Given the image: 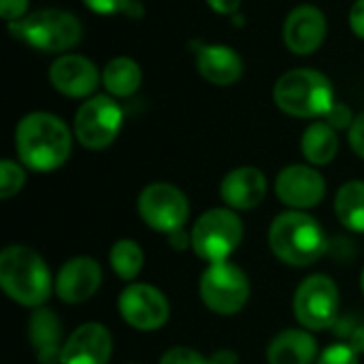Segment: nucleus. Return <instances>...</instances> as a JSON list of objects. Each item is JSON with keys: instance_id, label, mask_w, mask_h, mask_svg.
Segmentation results:
<instances>
[{"instance_id": "72a5a7b5", "label": "nucleus", "mask_w": 364, "mask_h": 364, "mask_svg": "<svg viewBox=\"0 0 364 364\" xmlns=\"http://www.w3.org/2000/svg\"><path fill=\"white\" fill-rule=\"evenodd\" d=\"M209 364H239V354L228 350V348H222V350H215L209 358Z\"/></svg>"}, {"instance_id": "2f4dec72", "label": "nucleus", "mask_w": 364, "mask_h": 364, "mask_svg": "<svg viewBox=\"0 0 364 364\" xmlns=\"http://www.w3.org/2000/svg\"><path fill=\"white\" fill-rule=\"evenodd\" d=\"M350 28L352 32L364 38V0H356L350 9Z\"/></svg>"}, {"instance_id": "6e6552de", "label": "nucleus", "mask_w": 364, "mask_h": 364, "mask_svg": "<svg viewBox=\"0 0 364 364\" xmlns=\"http://www.w3.org/2000/svg\"><path fill=\"white\" fill-rule=\"evenodd\" d=\"M339 288L324 273L309 275L294 292V316L307 331L333 328L339 320Z\"/></svg>"}, {"instance_id": "cd10ccee", "label": "nucleus", "mask_w": 364, "mask_h": 364, "mask_svg": "<svg viewBox=\"0 0 364 364\" xmlns=\"http://www.w3.org/2000/svg\"><path fill=\"white\" fill-rule=\"evenodd\" d=\"M354 113H352V109L348 107V105H343V102H335L333 107H331V111L326 113V124L328 126H333L335 130H343V128H352V124H354Z\"/></svg>"}, {"instance_id": "f8f14e48", "label": "nucleus", "mask_w": 364, "mask_h": 364, "mask_svg": "<svg viewBox=\"0 0 364 364\" xmlns=\"http://www.w3.org/2000/svg\"><path fill=\"white\" fill-rule=\"evenodd\" d=\"M275 194L277 198L294 209L305 211L318 207L326 196V181L322 173L307 164H290L279 171L275 179Z\"/></svg>"}, {"instance_id": "7ed1b4c3", "label": "nucleus", "mask_w": 364, "mask_h": 364, "mask_svg": "<svg viewBox=\"0 0 364 364\" xmlns=\"http://www.w3.org/2000/svg\"><path fill=\"white\" fill-rule=\"evenodd\" d=\"M269 247L284 264L309 267L326 254L328 239L314 215L284 211L269 226Z\"/></svg>"}, {"instance_id": "0eeeda50", "label": "nucleus", "mask_w": 364, "mask_h": 364, "mask_svg": "<svg viewBox=\"0 0 364 364\" xmlns=\"http://www.w3.org/2000/svg\"><path fill=\"white\" fill-rule=\"evenodd\" d=\"M252 286L245 271L228 260L209 264L198 282V294L203 305L218 316L239 314L245 307Z\"/></svg>"}, {"instance_id": "a878e982", "label": "nucleus", "mask_w": 364, "mask_h": 364, "mask_svg": "<svg viewBox=\"0 0 364 364\" xmlns=\"http://www.w3.org/2000/svg\"><path fill=\"white\" fill-rule=\"evenodd\" d=\"M316 364H360V354L350 343L337 341L318 356Z\"/></svg>"}, {"instance_id": "9d476101", "label": "nucleus", "mask_w": 364, "mask_h": 364, "mask_svg": "<svg viewBox=\"0 0 364 364\" xmlns=\"http://www.w3.org/2000/svg\"><path fill=\"white\" fill-rule=\"evenodd\" d=\"M141 220L156 232L171 235L186 226L190 215L188 196L173 183H149L136 200Z\"/></svg>"}, {"instance_id": "423d86ee", "label": "nucleus", "mask_w": 364, "mask_h": 364, "mask_svg": "<svg viewBox=\"0 0 364 364\" xmlns=\"http://www.w3.org/2000/svg\"><path fill=\"white\" fill-rule=\"evenodd\" d=\"M192 250L209 262H226L243 241V222L237 211L228 207H215L205 211L192 226Z\"/></svg>"}, {"instance_id": "39448f33", "label": "nucleus", "mask_w": 364, "mask_h": 364, "mask_svg": "<svg viewBox=\"0 0 364 364\" xmlns=\"http://www.w3.org/2000/svg\"><path fill=\"white\" fill-rule=\"evenodd\" d=\"M11 32L30 47L45 53H60L81 41V21L62 9H43L9 23Z\"/></svg>"}, {"instance_id": "473e14b6", "label": "nucleus", "mask_w": 364, "mask_h": 364, "mask_svg": "<svg viewBox=\"0 0 364 364\" xmlns=\"http://www.w3.org/2000/svg\"><path fill=\"white\" fill-rule=\"evenodd\" d=\"M168 245L177 252H186L188 247H192V232H188L186 228H179L175 232L168 235Z\"/></svg>"}, {"instance_id": "aec40b11", "label": "nucleus", "mask_w": 364, "mask_h": 364, "mask_svg": "<svg viewBox=\"0 0 364 364\" xmlns=\"http://www.w3.org/2000/svg\"><path fill=\"white\" fill-rule=\"evenodd\" d=\"M318 356V341L307 328H286L267 348L269 364H314Z\"/></svg>"}, {"instance_id": "bb28decb", "label": "nucleus", "mask_w": 364, "mask_h": 364, "mask_svg": "<svg viewBox=\"0 0 364 364\" xmlns=\"http://www.w3.org/2000/svg\"><path fill=\"white\" fill-rule=\"evenodd\" d=\"M160 364H209L205 356H200L196 350L192 348H183V346H177V348H171L168 352L162 354Z\"/></svg>"}, {"instance_id": "f3484780", "label": "nucleus", "mask_w": 364, "mask_h": 364, "mask_svg": "<svg viewBox=\"0 0 364 364\" xmlns=\"http://www.w3.org/2000/svg\"><path fill=\"white\" fill-rule=\"evenodd\" d=\"M267 177L256 166H241L230 171L220 183V196L232 211H250L267 196Z\"/></svg>"}, {"instance_id": "c85d7f7f", "label": "nucleus", "mask_w": 364, "mask_h": 364, "mask_svg": "<svg viewBox=\"0 0 364 364\" xmlns=\"http://www.w3.org/2000/svg\"><path fill=\"white\" fill-rule=\"evenodd\" d=\"M81 2L98 15H115V13H126L132 0H81Z\"/></svg>"}, {"instance_id": "1a4fd4ad", "label": "nucleus", "mask_w": 364, "mask_h": 364, "mask_svg": "<svg viewBox=\"0 0 364 364\" xmlns=\"http://www.w3.org/2000/svg\"><path fill=\"white\" fill-rule=\"evenodd\" d=\"M124 124V111L111 94H98L87 98L75 115V136L85 149L109 147Z\"/></svg>"}, {"instance_id": "ddd939ff", "label": "nucleus", "mask_w": 364, "mask_h": 364, "mask_svg": "<svg viewBox=\"0 0 364 364\" xmlns=\"http://www.w3.org/2000/svg\"><path fill=\"white\" fill-rule=\"evenodd\" d=\"M102 284V269L90 256H75L55 275V296L62 303L79 305L90 301Z\"/></svg>"}, {"instance_id": "5701e85b", "label": "nucleus", "mask_w": 364, "mask_h": 364, "mask_svg": "<svg viewBox=\"0 0 364 364\" xmlns=\"http://www.w3.org/2000/svg\"><path fill=\"white\" fill-rule=\"evenodd\" d=\"M337 220L352 232H364V181H348L335 196Z\"/></svg>"}, {"instance_id": "393cba45", "label": "nucleus", "mask_w": 364, "mask_h": 364, "mask_svg": "<svg viewBox=\"0 0 364 364\" xmlns=\"http://www.w3.org/2000/svg\"><path fill=\"white\" fill-rule=\"evenodd\" d=\"M26 183V171L21 164L4 158L0 160V198H13Z\"/></svg>"}, {"instance_id": "2eb2a0df", "label": "nucleus", "mask_w": 364, "mask_h": 364, "mask_svg": "<svg viewBox=\"0 0 364 364\" xmlns=\"http://www.w3.org/2000/svg\"><path fill=\"white\" fill-rule=\"evenodd\" d=\"M49 83L68 98H87L100 83L96 64L79 53L60 55L49 68Z\"/></svg>"}, {"instance_id": "dca6fc26", "label": "nucleus", "mask_w": 364, "mask_h": 364, "mask_svg": "<svg viewBox=\"0 0 364 364\" xmlns=\"http://www.w3.org/2000/svg\"><path fill=\"white\" fill-rule=\"evenodd\" d=\"M113 337L105 324L85 322L77 326L64 343L60 364H109Z\"/></svg>"}, {"instance_id": "f257e3e1", "label": "nucleus", "mask_w": 364, "mask_h": 364, "mask_svg": "<svg viewBox=\"0 0 364 364\" xmlns=\"http://www.w3.org/2000/svg\"><path fill=\"white\" fill-rule=\"evenodd\" d=\"M15 149L26 168L49 173L68 160L73 151V132L58 115L34 111L19 119L15 128Z\"/></svg>"}, {"instance_id": "20e7f679", "label": "nucleus", "mask_w": 364, "mask_h": 364, "mask_svg": "<svg viewBox=\"0 0 364 364\" xmlns=\"http://www.w3.org/2000/svg\"><path fill=\"white\" fill-rule=\"evenodd\" d=\"M275 105L292 117H326L335 105L331 79L316 68H292L273 87Z\"/></svg>"}, {"instance_id": "f704fd0d", "label": "nucleus", "mask_w": 364, "mask_h": 364, "mask_svg": "<svg viewBox=\"0 0 364 364\" xmlns=\"http://www.w3.org/2000/svg\"><path fill=\"white\" fill-rule=\"evenodd\" d=\"M207 4H209L215 13L232 15V13H237V11H239L241 0H207Z\"/></svg>"}, {"instance_id": "c756f323", "label": "nucleus", "mask_w": 364, "mask_h": 364, "mask_svg": "<svg viewBox=\"0 0 364 364\" xmlns=\"http://www.w3.org/2000/svg\"><path fill=\"white\" fill-rule=\"evenodd\" d=\"M28 11V0H0V15L6 23L23 19Z\"/></svg>"}, {"instance_id": "6ab92c4d", "label": "nucleus", "mask_w": 364, "mask_h": 364, "mask_svg": "<svg viewBox=\"0 0 364 364\" xmlns=\"http://www.w3.org/2000/svg\"><path fill=\"white\" fill-rule=\"evenodd\" d=\"M196 68L213 85H232L243 75V58L228 45H203L196 51Z\"/></svg>"}, {"instance_id": "4be33fe9", "label": "nucleus", "mask_w": 364, "mask_h": 364, "mask_svg": "<svg viewBox=\"0 0 364 364\" xmlns=\"http://www.w3.org/2000/svg\"><path fill=\"white\" fill-rule=\"evenodd\" d=\"M141 81H143V73L139 62L126 55L113 58L111 62H107L102 70V85L115 98L132 96L141 87Z\"/></svg>"}, {"instance_id": "4c0bfd02", "label": "nucleus", "mask_w": 364, "mask_h": 364, "mask_svg": "<svg viewBox=\"0 0 364 364\" xmlns=\"http://www.w3.org/2000/svg\"><path fill=\"white\" fill-rule=\"evenodd\" d=\"M360 288H363V294H364V269H363V273H360Z\"/></svg>"}, {"instance_id": "e433bc0d", "label": "nucleus", "mask_w": 364, "mask_h": 364, "mask_svg": "<svg viewBox=\"0 0 364 364\" xmlns=\"http://www.w3.org/2000/svg\"><path fill=\"white\" fill-rule=\"evenodd\" d=\"M126 13H128L130 17H141V15H143V6H141V2H136V0H132V2L128 4V9H126Z\"/></svg>"}, {"instance_id": "b1692460", "label": "nucleus", "mask_w": 364, "mask_h": 364, "mask_svg": "<svg viewBox=\"0 0 364 364\" xmlns=\"http://www.w3.org/2000/svg\"><path fill=\"white\" fill-rule=\"evenodd\" d=\"M109 262L113 273L124 279V282H134L139 277V273L143 271V262H145V254L141 250V245L132 239H119L117 243H113L111 252H109Z\"/></svg>"}, {"instance_id": "9b49d317", "label": "nucleus", "mask_w": 364, "mask_h": 364, "mask_svg": "<svg viewBox=\"0 0 364 364\" xmlns=\"http://www.w3.org/2000/svg\"><path fill=\"white\" fill-rule=\"evenodd\" d=\"M117 309L124 322L141 333L162 328L171 318L168 299L149 284H130L117 299Z\"/></svg>"}, {"instance_id": "c9c22d12", "label": "nucleus", "mask_w": 364, "mask_h": 364, "mask_svg": "<svg viewBox=\"0 0 364 364\" xmlns=\"http://www.w3.org/2000/svg\"><path fill=\"white\" fill-rule=\"evenodd\" d=\"M346 343H350L358 354H364V324H356L354 326V331L350 333Z\"/></svg>"}, {"instance_id": "412c9836", "label": "nucleus", "mask_w": 364, "mask_h": 364, "mask_svg": "<svg viewBox=\"0 0 364 364\" xmlns=\"http://www.w3.org/2000/svg\"><path fill=\"white\" fill-rule=\"evenodd\" d=\"M301 151L303 158L311 166H326L335 160L339 151V136L333 126L326 122H314L305 128L301 136Z\"/></svg>"}, {"instance_id": "7c9ffc66", "label": "nucleus", "mask_w": 364, "mask_h": 364, "mask_svg": "<svg viewBox=\"0 0 364 364\" xmlns=\"http://www.w3.org/2000/svg\"><path fill=\"white\" fill-rule=\"evenodd\" d=\"M348 139H350V145H352L354 154L364 160V113H360L354 119L352 128L348 130Z\"/></svg>"}, {"instance_id": "a211bd4d", "label": "nucleus", "mask_w": 364, "mask_h": 364, "mask_svg": "<svg viewBox=\"0 0 364 364\" xmlns=\"http://www.w3.org/2000/svg\"><path fill=\"white\" fill-rule=\"evenodd\" d=\"M28 341L34 358L41 364H60L62 360V322L53 309L36 307L28 320Z\"/></svg>"}, {"instance_id": "4468645a", "label": "nucleus", "mask_w": 364, "mask_h": 364, "mask_svg": "<svg viewBox=\"0 0 364 364\" xmlns=\"http://www.w3.org/2000/svg\"><path fill=\"white\" fill-rule=\"evenodd\" d=\"M326 30V15L314 4H301L284 21V43L296 55H311L322 47Z\"/></svg>"}, {"instance_id": "f03ea898", "label": "nucleus", "mask_w": 364, "mask_h": 364, "mask_svg": "<svg viewBox=\"0 0 364 364\" xmlns=\"http://www.w3.org/2000/svg\"><path fill=\"white\" fill-rule=\"evenodd\" d=\"M0 288L2 292L23 307H43L51 290H55V279L47 262L28 245H6L0 252Z\"/></svg>"}]
</instances>
